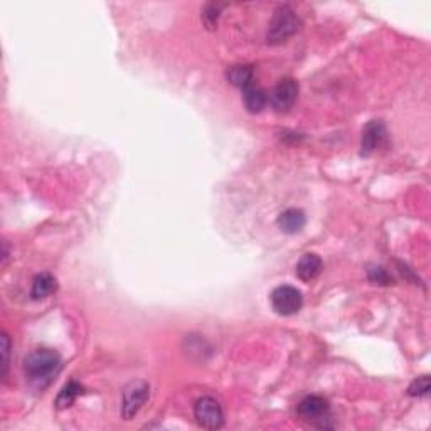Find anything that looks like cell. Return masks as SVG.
<instances>
[{
	"mask_svg": "<svg viewBox=\"0 0 431 431\" xmlns=\"http://www.w3.org/2000/svg\"><path fill=\"white\" fill-rule=\"evenodd\" d=\"M61 371V357L51 349H37L31 352L24 362V373L27 379L36 386H46Z\"/></svg>",
	"mask_w": 431,
	"mask_h": 431,
	"instance_id": "1",
	"label": "cell"
},
{
	"mask_svg": "<svg viewBox=\"0 0 431 431\" xmlns=\"http://www.w3.org/2000/svg\"><path fill=\"white\" fill-rule=\"evenodd\" d=\"M302 27V22L297 17V14L288 5H282L275 10L268 27V43L269 44H282L288 37L297 34Z\"/></svg>",
	"mask_w": 431,
	"mask_h": 431,
	"instance_id": "2",
	"label": "cell"
},
{
	"mask_svg": "<svg viewBox=\"0 0 431 431\" xmlns=\"http://www.w3.org/2000/svg\"><path fill=\"white\" fill-rule=\"evenodd\" d=\"M150 396V386L145 381H132L123 388L120 413L123 419H132L145 406Z\"/></svg>",
	"mask_w": 431,
	"mask_h": 431,
	"instance_id": "3",
	"label": "cell"
},
{
	"mask_svg": "<svg viewBox=\"0 0 431 431\" xmlns=\"http://www.w3.org/2000/svg\"><path fill=\"white\" fill-rule=\"evenodd\" d=\"M272 307L278 316L290 317L300 312L303 305V297L302 291L298 288L290 287V285H282V287H276L272 291Z\"/></svg>",
	"mask_w": 431,
	"mask_h": 431,
	"instance_id": "4",
	"label": "cell"
},
{
	"mask_svg": "<svg viewBox=\"0 0 431 431\" xmlns=\"http://www.w3.org/2000/svg\"><path fill=\"white\" fill-rule=\"evenodd\" d=\"M194 418H196L197 425L206 430H219L224 425L223 408H221L219 401L211 398V396H204V398L196 401Z\"/></svg>",
	"mask_w": 431,
	"mask_h": 431,
	"instance_id": "5",
	"label": "cell"
},
{
	"mask_svg": "<svg viewBox=\"0 0 431 431\" xmlns=\"http://www.w3.org/2000/svg\"><path fill=\"white\" fill-rule=\"evenodd\" d=\"M298 98V83L294 78H283L278 83L275 85V88L272 89V93L268 95V103L272 104L273 110L278 111V113H285V111L290 110L295 104V101Z\"/></svg>",
	"mask_w": 431,
	"mask_h": 431,
	"instance_id": "6",
	"label": "cell"
},
{
	"mask_svg": "<svg viewBox=\"0 0 431 431\" xmlns=\"http://www.w3.org/2000/svg\"><path fill=\"white\" fill-rule=\"evenodd\" d=\"M388 138V130L381 120H371L362 130L361 138V153L364 157L373 155L377 148L382 147V144Z\"/></svg>",
	"mask_w": 431,
	"mask_h": 431,
	"instance_id": "7",
	"label": "cell"
},
{
	"mask_svg": "<svg viewBox=\"0 0 431 431\" xmlns=\"http://www.w3.org/2000/svg\"><path fill=\"white\" fill-rule=\"evenodd\" d=\"M298 415L300 418L305 421H324L325 416L329 415V403L322 396L310 395L305 396L298 404Z\"/></svg>",
	"mask_w": 431,
	"mask_h": 431,
	"instance_id": "8",
	"label": "cell"
},
{
	"mask_svg": "<svg viewBox=\"0 0 431 431\" xmlns=\"http://www.w3.org/2000/svg\"><path fill=\"white\" fill-rule=\"evenodd\" d=\"M322 268H324L322 258L316 253H307L298 260L297 276L302 282H312L320 275Z\"/></svg>",
	"mask_w": 431,
	"mask_h": 431,
	"instance_id": "9",
	"label": "cell"
},
{
	"mask_svg": "<svg viewBox=\"0 0 431 431\" xmlns=\"http://www.w3.org/2000/svg\"><path fill=\"white\" fill-rule=\"evenodd\" d=\"M307 217L303 214V211H300L297 208H290L287 211H283L278 217V228L287 234H297L305 228Z\"/></svg>",
	"mask_w": 431,
	"mask_h": 431,
	"instance_id": "10",
	"label": "cell"
},
{
	"mask_svg": "<svg viewBox=\"0 0 431 431\" xmlns=\"http://www.w3.org/2000/svg\"><path fill=\"white\" fill-rule=\"evenodd\" d=\"M243 103L250 113H260L261 110L268 104V95L263 88L256 85H250L243 89Z\"/></svg>",
	"mask_w": 431,
	"mask_h": 431,
	"instance_id": "11",
	"label": "cell"
},
{
	"mask_svg": "<svg viewBox=\"0 0 431 431\" xmlns=\"http://www.w3.org/2000/svg\"><path fill=\"white\" fill-rule=\"evenodd\" d=\"M56 290H58V282H56L54 276L51 273H39L32 280L31 297L34 300H43L54 294Z\"/></svg>",
	"mask_w": 431,
	"mask_h": 431,
	"instance_id": "12",
	"label": "cell"
},
{
	"mask_svg": "<svg viewBox=\"0 0 431 431\" xmlns=\"http://www.w3.org/2000/svg\"><path fill=\"white\" fill-rule=\"evenodd\" d=\"M228 80H230L231 85L238 86V88L245 89L246 86L253 85L254 80V69L253 66L248 65H238V66H231L228 69Z\"/></svg>",
	"mask_w": 431,
	"mask_h": 431,
	"instance_id": "13",
	"label": "cell"
},
{
	"mask_svg": "<svg viewBox=\"0 0 431 431\" xmlns=\"http://www.w3.org/2000/svg\"><path fill=\"white\" fill-rule=\"evenodd\" d=\"M85 388L76 381H69L65 388L59 391L58 398H56V408L58 410H65V408H69L71 404L74 403L81 395H83Z\"/></svg>",
	"mask_w": 431,
	"mask_h": 431,
	"instance_id": "14",
	"label": "cell"
},
{
	"mask_svg": "<svg viewBox=\"0 0 431 431\" xmlns=\"http://www.w3.org/2000/svg\"><path fill=\"white\" fill-rule=\"evenodd\" d=\"M221 9H223V5H219V3H208V5L202 9V22H204V25L209 31L216 29L217 21H219Z\"/></svg>",
	"mask_w": 431,
	"mask_h": 431,
	"instance_id": "15",
	"label": "cell"
},
{
	"mask_svg": "<svg viewBox=\"0 0 431 431\" xmlns=\"http://www.w3.org/2000/svg\"><path fill=\"white\" fill-rule=\"evenodd\" d=\"M408 395L415 396V398H425L430 395V377L421 376L415 379L408 388Z\"/></svg>",
	"mask_w": 431,
	"mask_h": 431,
	"instance_id": "16",
	"label": "cell"
},
{
	"mask_svg": "<svg viewBox=\"0 0 431 431\" xmlns=\"http://www.w3.org/2000/svg\"><path fill=\"white\" fill-rule=\"evenodd\" d=\"M367 275H369L371 282L376 285H389L393 282L391 275H389V273L386 272V268H382V266H373V268L367 272Z\"/></svg>",
	"mask_w": 431,
	"mask_h": 431,
	"instance_id": "17",
	"label": "cell"
},
{
	"mask_svg": "<svg viewBox=\"0 0 431 431\" xmlns=\"http://www.w3.org/2000/svg\"><path fill=\"white\" fill-rule=\"evenodd\" d=\"M9 352H10V339L7 333H2V354H3V376H7V369H9Z\"/></svg>",
	"mask_w": 431,
	"mask_h": 431,
	"instance_id": "18",
	"label": "cell"
}]
</instances>
